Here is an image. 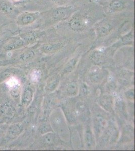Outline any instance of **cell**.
<instances>
[{"label": "cell", "instance_id": "20", "mask_svg": "<svg viewBox=\"0 0 135 151\" xmlns=\"http://www.w3.org/2000/svg\"><path fill=\"white\" fill-rule=\"evenodd\" d=\"M58 78L51 79L47 85V89L49 91H53L55 89L56 86L58 85Z\"/></svg>", "mask_w": 135, "mask_h": 151}, {"label": "cell", "instance_id": "19", "mask_svg": "<svg viewBox=\"0 0 135 151\" xmlns=\"http://www.w3.org/2000/svg\"><path fill=\"white\" fill-rule=\"evenodd\" d=\"M20 93V87L17 84H14L11 86L10 90V94L13 97H18Z\"/></svg>", "mask_w": 135, "mask_h": 151}, {"label": "cell", "instance_id": "21", "mask_svg": "<svg viewBox=\"0 0 135 151\" xmlns=\"http://www.w3.org/2000/svg\"><path fill=\"white\" fill-rule=\"evenodd\" d=\"M85 142L87 146L91 147L93 145V139L92 134L90 132H87L85 134Z\"/></svg>", "mask_w": 135, "mask_h": 151}, {"label": "cell", "instance_id": "13", "mask_svg": "<svg viewBox=\"0 0 135 151\" xmlns=\"http://www.w3.org/2000/svg\"><path fill=\"white\" fill-rule=\"evenodd\" d=\"M66 90L69 96H75L78 91V87L77 83L75 81H72L68 83L66 86Z\"/></svg>", "mask_w": 135, "mask_h": 151}, {"label": "cell", "instance_id": "22", "mask_svg": "<svg viewBox=\"0 0 135 151\" xmlns=\"http://www.w3.org/2000/svg\"><path fill=\"white\" fill-rule=\"evenodd\" d=\"M40 132L41 134H46L48 132H50L52 131L51 127L50 124H43L42 125H40V128H39Z\"/></svg>", "mask_w": 135, "mask_h": 151}, {"label": "cell", "instance_id": "16", "mask_svg": "<svg viewBox=\"0 0 135 151\" xmlns=\"http://www.w3.org/2000/svg\"><path fill=\"white\" fill-rule=\"evenodd\" d=\"M76 63H77V60L75 58H73L70 60H69L64 68L65 73H68L72 72L75 67Z\"/></svg>", "mask_w": 135, "mask_h": 151}, {"label": "cell", "instance_id": "18", "mask_svg": "<svg viewBox=\"0 0 135 151\" xmlns=\"http://www.w3.org/2000/svg\"><path fill=\"white\" fill-rule=\"evenodd\" d=\"M35 55V53L33 50H27L26 52H23L20 55L21 60L24 61H28L33 58Z\"/></svg>", "mask_w": 135, "mask_h": 151}, {"label": "cell", "instance_id": "15", "mask_svg": "<svg viewBox=\"0 0 135 151\" xmlns=\"http://www.w3.org/2000/svg\"><path fill=\"white\" fill-rule=\"evenodd\" d=\"M58 141V137L51 132H48L43 137V141L45 144L51 145L54 144Z\"/></svg>", "mask_w": 135, "mask_h": 151}, {"label": "cell", "instance_id": "14", "mask_svg": "<svg viewBox=\"0 0 135 151\" xmlns=\"http://www.w3.org/2000/svg\"><path fill=\"white\" fill-rule=\"evenodd\" d=\"M111 30V26L106 23L100 25L97 28V32L99 36H104L110 32Z\"/></svg>", "mask_w": 135, "mask_h": 151}, {"label": "cell", "instance_id": "4", "mask_svg": "<svg viewBox=\"0 0 135 151\" xmlns=\"http://www.w3.org/2000/svg\"><path fill=\"white\" fill-rule=\"evenodd\" d=\"M25 42L20 36H14L8 40L4 45L3 48L6 51H12L22 47Z\"/></svg>", "mask_w": 135, "mask_h": 151}, {"label": "cell", "instance_id": "7", "mask_svg": "<svg viewBox=\"0 0 135 151\" xmlns=\"http://www.w3.org/2000/svg\"><path fill=\"white\" fill-rule=\"evenodd\" d=\"M64 47V44L62 42L56 43H48L43 45L41 47L42 52L45 53H53L58 50H61Z\"/></svg>", "mask_w": 135, "mask_h": 151}, {"label": "cell", "instance_id": "23", "mask_svg": "<svg viewBox=\"0 0 135 151\" xmlns=\"http://www.w3.org/2000/svg\"><path fill=\"white\" fill-rule=\"evenodd\" d=\"M54 3L59 4V5H63L65 4L68 3L70 2L72 0H51Z\"/></svg>", "mask_w": 135, "mask_h": 151}, {"label": "cell", "instance_id": "2", "mask_svg": "<svg viewBox=\"0 0 135 151\" xmlns=\"http://www.w3.org/2000/svg\"><path fill=\"white\" fill-rule=\"evenodd\" d=\"M76 10L75 7L72 6L56 8L52 12V18L53 21L58 22L65 20L70 17Z\"/></svg>", "mask_w": 135, "mask_h": 151}, {"label": "cell", "instance_id": "25", "mask_svg": "<svg viewBox=\"0 0 135 151\" xmlns=\"http://www.w3.org/2000/svg\"><path fill=\"white\" fill-rule=\"evenodd\" d=\"M2 64V62H0V65H1Z\"/></svg>", "mask_w": 135, "mask_h": 151}, {"label": "cell", "instance_id": "24", "mask_svg": "<svg viewBox=\"0 0 135 151\" xmlns=\"http://www.w3.org/2000/svg\"><path fill=\"white\" fill-rule=\"evenodd\" d=\"M14 1H16V2H17V1H19L20 0H14Z\"/></svg>", "mask_w": 135, "mask_h": 151}, {"label": "cell", "instance_id": "5", "mask_svg": "<svg viewBox=\"0 0 135 151\" xmlns=\"http://www.w3.org/2000/svg\"><path fill=\"white\" fill-rule=\"evenodd\" d=\"M52 118L53 120L51 121V122L53 128L57 132H58L62 134V132H63L64 129H66V125L62 115L60 114H56L53 115Z\"/></svg>", "mask_w": 135, "mask_h": 151}, {"label": "cell", "instance_id": "9", "mask_svg": "<svg viewBox=\"0 0 135 151\" xmlns=\"http://www.w3.org/2000/svg\"><path fill=\"white\" fill-rule=\"evenodd\" d=\"M15 10L13 4L8 1H3L0 2V11L6 15H12Z\"/></svg>", "mask_w": 135, "mask_h": 151}, {"label": "cell", "instance_id": "8", "mask_svg": "<svg viewBox=\"0 0 135 151\" xmlns=\"http://www.w3.org/2000/svg\"><path fill=\"white\" fill-rule=\"evenodd\" d=\"M14 112V108L8 103H5L0 107V116L9 119L13 116Z\"/></svg>", "mask_w": 135, "mask_h": 151}, {"label": "cell", "instance_id": "17", "mask_svg": "<svg viewBox=\"0 0 135 151\" xmlns=\"http://www.w3.org/2000/svg\"><path fill=\"white\" fill-rule=\"evenodd\" d=\"M22 126L19 124H14L10 127L9 129L10 134L12 136H18V134H20L22 130Z\"/></svg>", "mask_w": 135, "mask_h": 151}, {"label": "cell", "instance_id": "6", "mask_svg": "<svg viewBox=\"0 0 135 151\" xmlns=\"http://www.w3.org/2000/svg\"><path fill=\"white\" fill-rule=\"evenodd\" d=\"M126 3L123 0H113L109 4L108 11L110 14L120 12L125 9Z\"/></svg>", "mask_w": 135, "mask_h": 151}, {"label": "cell", "instance_id": "10", "mask_svg": "<svg viewBox=\"0 0 135 151\" xmlns=\"http://www.w3.org/2000/svg\"><path fill=\"white\" fill-rule=\"evenodd\" d=\"M89 77L92 82L97 83L102 80L103 73L100 68L97 66L93 67L89 72Z\"/></svg>", "mask_w": 135, "mask_h": 151}, {"label": "cell", "instance_id": "3", "mask_svg": "<svg viewBox=\"0 0 135 151\" xmlns=\"http://www.w3.org/2000/svg\"><path fill=\"white\" fill-rule=\"evenodd\" d=\"M39 12H23L17 16L16 19V23L20 26L30 25L35 22L40 15Z\"/></svg>", "mask_w": 135, "mask_h": 151}, {"label": "cell", "instance_id": "11", "mask_svg": "<svg viewBox=\"0 0 135 151\" xmlns=\"http://www.w3.org/2000/svg\"><path fill=\"white\" fill-rule=\"evenodd\" d=\"M40 32L37 31H30L23 33L20 35L24 40L25 43H30L35 41L40 35Z\"/></svg>", "mask_w": 135, "mask_h": 151}, {"label": "cell", "instance_id": "12", "mask_svg": "<svg viewBox=\"0 0 135 151\" xmlns=\"http://www.w3.org/2000/svg\"><path fill=\"white\" fill-rule=\"evenodd\" d=\"M33 92L30 88H26L24 90L22 96V103L25 106H28L30 103L33 98Z\"/></svg>", "mask_w": 135, "mask_h": 151}, {"label": "cell", "instance_id": "26", "mask_svg": "<svg viewBox=\"0 0 135 151\" xmlns=\"http://www.w3.org/2000/svg\"><path fill=\"white\" fill-rule=\"evenodd\" d=\"M1 31H0V37H1Z\"/></svg>", "mask_w": 135, "mask_h": 151}, {"label": "cell", "instance_id": "1", "mask_svg": "<svg viewBox=\"0 0 135 151\" xmlns=\"http://www.w3.org/2000/svg\"><path fill=\"white\" fill-rule=\"evenodd\" d=\"M91 22V18L87 16L76 14L72 16L69 21V25L73 31L80 32L87 28Z\"/></svg>", "mask_w": 135, "mask_h": 151}]
</instances>
